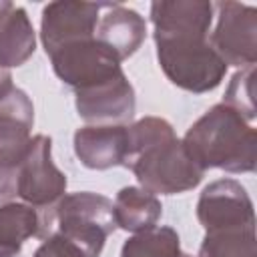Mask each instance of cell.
<instances>
[{
	"instance_id": "7c38bea8",
	"label": "cell",
	"mask_w": 257,
	"mask_h": 257,
	"mask_svg": "<svg viewBox=\"0 0 257 257\" xmlns=\"http://www.w3.org/2000/svg\"><path fill=\"white\" fill-rule=\"evenodd\" d=\"M147 36V22L137 12L118 2H104L98 16L94 38L104 44L120 62L133 56Z\"/></svg>"
},
{
	"instance_id": "9a60e30c",
	"label": "cell",
	"mask_w": 257,
	"mask_h": 257,
	"mask_svg": "<svg viewBox=\"0 0 257 257\" xmlns=\"http://www.w3.org/2000/svg\"><path fill=\"white\" fill-rule=\"evenodd\" d=\"M30 237H46L44 213L26 203L0 205V257H16Z\"/></svg>"
},
{
	"instance_id": "5bb4252c",
	"label": "cell",
	"mask_w": 257,
	"mask_h": 257,
	"mask_svg": "<svg viewBox=\"0 0 257 257\" xmlns=\"http://www.w3.org/2000/svg\"><path fill=\"white\" fill-rule=\"evenodd\" d=\"M36 48L32 22L22 6L2 2L0 10V66H22Z\"/></svg>"
},
{
	"instance_id": "44dd1931",
	"label": "cell",
	"mask_w": 257,
	"mask_h": 257,
	"mask_svg": "<svg viewBox=\"0 0 257 257\" xmlns=\"http://www.w3.org/2000/svg\"><path fill=\"white\" fill-rule=\"evenodd\" d=\"M16 181H18V167H0V205L10 203L16 193Z\"/></svg>"
},
{
	"instance_id": "30bf717a",
	"label": "cell",
	"mask_w": 257,
	"mask_h": 257,
	"mask_svg": "<svg viewBox=\"0 0 257 257\" xmlns=\"http://www.w3.org/2000/svg\"><path fill=\"white\" fill-rule=\"evenodd\" d=\"M74 96L78 116L86 122L96 124L126 122L133 118L137 106L135 88L128 82L126 74H120L112 80L100 82L84 90H76Z\"/></svg>"
},
{
	"instance_id": "ba28073f",
	"label": "cell",
	"mask_w": 257,
	"mask_h": 257,
	"mask_svg": "<svg viewBox=\"0 0 257 257\" xmlns=\"http://www.w3.org/2000/svg\"><path fill=\"white\" fill-rule=\"evenodd\" d=\"M197 219L205 231L223 227H255L253 201L235 179L209 183L197 203Z\"/></svg>"
},
{
	"instance_id": "7a4b0ae2",
	"label": "cell",
	"mask_w": 257,
	"mask_h": 257,
	"mask_svg": "<svg viewBox=\"0 0 257 257\" xmlns=\"http://www.w3.org/2000/svg\"><path fill=\"white\" fill-rule=\"evenodd\" d=\"M122 167L131 169L141 189L153 195L191 191L205 175L187 155L173 124L161 116H145L128 126Z\"/></svg>"
},
{
	"instance_id": "52a82bcc",
	"label": "cell",
	"mask_w": 257,
	"mask_h": 257,
	"mask_svg": "<svg viewBox=\"0 0 257 257\" xmlns=\"http://www.w3.org/2000/svg\"><path fill=\"white\" fill-rule=\"evenodd\" d=\"M219 20L209 42L229 66H255L257 60V10L241 2H219Z\"/></svg>"
},
{
	"instance_id": "7402d4cb",
	"label": "cell",
	"mask_w": 257,
	"mask_h": 257,
	"mask_svg": "<svg viewBox=\"0 0 257 257\" xmlns=\"http://www.w3.org/2000/svg\"><path fill=\"white\" fill-rule=\"evenodd\" d=\"M12 88H14V84H12V74H10V70L4 68V66H0V98H4Z\"/></svg>"
},
{
	"instance_id": "6da1fadb",
	"label": "cell",
	"mask_w": 257,
	"mask_h": 257,
	"mask_svg": "<svg viewBox=\"0 0 257 257\" xmlns=\"http://www.w3.org/2000/svg\"><path fill=\"white\" fill-rule=\"evenodd\" d=\"M215 4L207 0H159L151 4L153 38L165 76L179 88L203 94L221 84L227 64L209 42Z\"/></svg>"
},
{
	"instance_id": "2e32d148",
	"label": "cell",
	"mask_w": 257,
	"mask_h": 257,
	"mask_svg": "<svg viewBox=\"0 0 257 257\" xmlns=\"http://www.w3.org/2000/svg\"><path fill=\"white\" fill-rule=\"evenodd\" d=\"M112 207L116 227L128 233H139L149 227H155L163 213V205L157 195L141 187H122L116 193Z\"/></svg>"
},
{
	"instance_id": "4fadbf2b",
	"label": "cell",
	"mask_w": 257,
	"mask_h": 257,
	"mask_svg": "<svg viewBox=\"0 0 257 257\" xmlns=\"http://www.w3.org/2000/svg\"><path fill=\"white\" fill-rule=\"evenodd\" d=\"M128 145L126 124H88L74 133V153L86 169L104 171L124 163Z\"/></svg>"
},
{
	"instance_id": "5b68a950",
	"label": "cell",
	"mask_w": 257,
	"mask_h": 257,
	"mask_svg": "<svg viewBox=\"0 0 257 257\" xmlns=\"http://www.w3.org/2000/svg\"><path fill=\"white\" fill-rule=\"evenodd\" d=\"M48 56L54 74L74 92L124 74L120 60L94 36L62 44Z\"/></svg>"
},
{
	"instance_id": "d6986e66",
	"label": "cell",
	"mask_w": 257,
	"mask_h": 257,
	"mask_svg": "<svg viewBox=\"0 0 257 257\" xmlns=\"http://www.w3.org/2000/svg\"><path fill=\"white\" fill-rule=\"evenodd\" d=\"M253 76H255V66H247L235 72L233 78L229 80L223 98V102L233 110H237L245 120H251L257 114L255 96H253Z\"/></svg>"
},
{
	"instance_id": "3957f363",
	"label": "cell",
	"mask_w": 257,
	"mask_h": 257,
	"mask_svg": "<svg viewBox=\"0 0 257 257\" xmlns=\"http://www.w3.org/2000/svg\"><path fill=\"white\" fill-rule=\"evenodd\" d=\"M183 147L191 161L201 169H223L227 173H253L257 163V133L247 120L219 102L197 118Z\"/></svg>"
},
{
	"instance_id": "9c48e42d",
	"label": "cell",
	"mask_w": 257,
	"mask_h": 257,
	"mask_svg": "<svg viewBox=\"0 0 257 257\" xmlns=\"http://www.w3.org/2000/svg\"><path fill=\"white\" fill-rule=\"evenodd\" d=\"M104 8V2H74L60 0L50 2L42 8L40 20V40L46 54L56 50L62 44L94 36L98 16Z\"/></svg>"
},
{
	"instance_id": "8992f818",
	"label": "cell",
	"mask_w": 257,
	"mask_h": 257,
	"mask_svg": "<svg viewBox=\"0 0 257 257\" xmlns=\"http://www.w3.org/2000/svg\"><path fill=\"white\" fill-rule=\"evenodd\" d=\"M66 183V175L52 161V139L34 135L18 165V197L34 209H48L64 197Z\"/></svg>"
},
{
	"instance_id": "ac0fdd59",
	"label": "cell",
	"mask_w": 257,
	"mask_h": 257,
	"mask_svg": "<svg viewBox=\"0 0 257 257\" xmlns=\"http://www.w3.org/2000/svg\"><path fill=\"white\" fill-rule=\"evenodd\" d=\"M120 257H193L181 249L179 235L173 227L155 225L128 237Z\"/></svg>"
},
{
	"instance_id": "277c9868",
	"label": "cell",
	"mask_w": 257,
	"mask_h": 257,
	"mask_svg": "<svg viewBox=\"0 0 257 257\" xmlns=\"http://www.w3.org/2000/svg\"><path fill=\"white\" fill-rule=\"evenodd\" d=\"M52 227L78 243L88 257H98L106 237L116 229L112 201L90 191L64 195L50 213Z\"/></svg>"
},
{
	"instance_id": "8fae6325",
	"label": "cell",
	"mask_w": 257,
	"mask_h": 257,
	"mask_svg": "<svg viewBox=\"0 0 257 257\" xmlns=\"http://www.w3.org/2000/svg\"><path fill=\"white\" fill-rule=\"evenodd\" d=\"M34 124V106L22 88H12L0 98V167H18Z\"/></svg>"
},
{
	"instance_id": "ffe728a7",
	"label": "cell",
	"mask_w": 257,
	"mask_h": 257,
	"mask_svg": "<svg viewBox=\"0 0 257 257\" xmlns=\"http://www.w3.org/2000/svg\"><path fill=\"white\" fill-rule=\"evenodd\" d=\"M32 257H88V253L66 235L52 231L50 235L44 237V241L40 243V247L34 251Z\"/></svg>"
},
{
	"instance_id": "e0dca14e",
	"label": "cell",
	"mask_w": 257,
	"mask_h": 257,
	"mask_svg": "<svg viewBox=\"0 0 257 257\" xmlns=\"http://www.w3.org/2000/svg\"><path fill=\"white\" fill-rule=\"evenodd\" d=\"M197 257H257L255 227H223L205 231Z\"/></svg>"
}]
</instances>
